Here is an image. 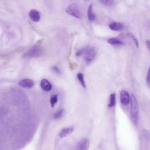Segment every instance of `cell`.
Here are the masks:
<instances>
[{
    "instance_id": "cell-16",
    "label": "cell",
    "mask_w": 150,
    "mask_h": 150,
    "mask_svg": "<svg viewBox=\"0 0 150 150\" xmlns=\"http://www.w3.org/2000/svg\"><path fill=\"white\" fill-rule=\"evenodd\" d=\"M77 76L78 80L81 83L82 86L84 88H86V85L84 80L83 74L81 73H79L77 74Z\"/></svg>"
},
{
    "instance_id": "cell-12",
    "label": "cell",
    "mask_w": 150,
    "mask_h": 150,
    "mask_svg": "<svg viewBox=\"0 0 150 150\" xmlns=\"http://www.w3.org/2000/svg\"><path fill=\"white\" fill-rule=\"evenodd\" d=\"M73 129L72 128H67L62 129L59 133V136L61 138L65 137L70 134L73 131Z\"/></svg>"
},
{
    "instance_id": "cell-18",
    "label": "cell",
    "mask_w": 150,
    "mask_h": 150,
    "mask_svg": "<svg viewBox=\"0 0 150 150\" xmlns=\"http://www.w3.org/2000/svg\"><path fill=\"white\" fill-rule=\"evenodd\" d=\"M100 2L104 5L107 6H110L114 3V1L112 0H100Z\"/></svg>"
},
{
    "instance_id": "cell-3",
    "label": "cell",
    "mask_w": 150,
    "mask_h": 150,
    "mask_svg": "<svg viewBox=\"0 0 150 150\" xmlns=\"http://www.w3.org/2000/svg\"><path fill=\"white\" fill-rule=\"evenodd\" d=\"M42 51V49L40 47L34 46L27 51L24 54V56L28 58L38 57L41 55Z\"/></svg>"
},
{
    "instance_id": "cell-11",
    "label": "cell",
    "mask_w": 150,
    "mask_h": 150,
    "mask_svg": "<svg viewBox=\"0 0 150 150\" xmlns=\"http://www.w3.org/2000/svg\"><path fill=\"white\" fill-rule=\"evenodd\" d=\"M93 5L91 4L89 6L87 11V16L88 19L91 21H93L95 20L96 16L93 12Z\"/></svg>"
},
{
    "instance_id": "cell-13",
    "label": "cell",
    "mask_w": 150,
    "mask_h": 150,
    "mask_svg": "<svg viewBox=\"0 0 150 150\" xmlns=\"http://www.w3.org/2000/svg\"><path fill=\"white\" fill-rule=\"evenodd\" d=\"M108 42L110 44L113 45H122L124 44L123 42L120 40L116 38H111L108 39Z\"/></svg>"
},
{
    "instance_id": "cell-1",
    "label": "cell",
    "mask_w": 150,
    "mask_h": 150,
    "mask_svg": "<svg viewBox=\"0 0 150 150\" xmlns=\"http://www.w3.org/2000/svg\"><path fill=\"white\" fill-rule=\"evenodd\" d=\"M131 110L130 117L132 123L135 125L138 122V108L137 99L134 95L132 94L130 98Z\"/></svg>"
},
{
    "instance_id": "cell-10",
    "label": "cell",
    "mask_w": 150,
    "mask_h": 150,
    "mask_svg": "<svg viewBox=\"0 0 150 150\" xmlns=\"http://www.w3.org/2000/svg\"><path fill=\"white\" fill-rule=\"evenodd\" d=\"M110 28L114 31H118L122 30L124 25L121 23L113 22L109 25Z\"/></svg>"
},
{
    "instance_id": "cell-22",
    "label": "cell",
    "mask_w": 150,
    "mask_h": 150,
    "mask_svg": "<svg viewBox=\"0 0 150 150\" xmlns=\"http://www.w3.org/2000/svg\"><path fill=\"white\" fill-rule=\"evenodd\" d=\"M131 36L132 37L133 40L134 41V42L137 47H139V43H138V42L137 40L134 37V36H133V35H131Z\"/></svg>"
},
{
    "instance_id": "cell-8",
    "label": "cell",
    "mask_w": 150,
    "mask_h": 150,
    "mask_svg": "<svg viewBox=\"0 0 150 150\" xmlns=\"http://www.w3.org/2000/svg\"><path fill=\"white\" fill-rule=\"evenodd\" d=\"M29 14L30 19L33 21L37 22L40 20V14L39 12L37 10L32 9L30 11Z\"/></svg>"
},
{
    "instance_id": "cell-6",
    "label": "cell",
    "mask_w": 150,
    "mask_h": 150,
    "mask_svg": "<svg viewBox=\"0 0 150 150\" xmlns=\"http://www.w3.org/2000/svg\"><path fill=\"white\" fill-rule=\"evenodd\" d=\"M18 85L23 88H31L34 85L33 81L30 79H25L21 81L18 83Z\"/></svg>"
},
{
    "instance_id": "cell-14",
    "label": "cell",
    "mask_w": 150,
    "mask_h": 150,
    "mask_svg": "<svg viewBox=\"0 0 150 150\" xmlns=\"http://www.w3.org/2000/svg\"><path fill=\"white\" fill-rule=\"evenodd\" d=\"M110 101L108 106L109 107L113 106L115 104L116 94L114 93L111 94L110 95Z\"/></svg>"
},
{
    "instance_id": "cell-23",
    "label": "cell",
    "mask_w": 150,
    "mask_h": 150,
    "mask_svg": "<svg viewBox=\"0 0 150 150\" xmlns=\"http://www.w3.org/2000/svg\"><path fill=\"white\" fill-rule=\"evenodd\" d=\"M146 45L148 48L150 49V41L149 40H148L146 41Z\"/></svg>"
},
{
    "instance_id": "cell-2",
    "label": "cell",
    "mask_w": 150,
    "mask_h": 150,
    "mask_svg": "<svg viewBox=\"0 0 150 150\" xmlns=\"http://www.w3.org/2000/svg\"><path fill=\"white\" fill-rule=\"evenodd\" d=\"M66 12L69 14L77 18H80L81 13L78 5L73 3L68 6L65 8Z\"/></svg>"
},
{
    "instance_id": "cell-21",
    "label": "cell",
    "mask_w": 150,
    "mask_h": 150,
    "mask_svg": "<svg viewBox=\"0 0 150 150\" xmlns=\"http://www.w3.org/2000/svg\"><path fill=\"white\" fill-rule=\"evenodd\" d=\"M52 70L59 74H62L61 71L57 66H54L52 68Z\"/></svg>"
},
{
    "instance_id": "cell-7",
    "label": "cell",
    "mask_w": 150,
    "mask_h": 150,
    "mask_svg": "<svg viewBox=\"0 0 150 150\" xmlns=\"http://www.w3.org/2000/svg\"><path fill=\"white\" fill-rule=\"evenodd\" d=\"M89 144V141L87 139H82L78 144L77 150H88Z\"/></svg>"
},
{
    "instance_id": "cell-15",
    "label": "cell",
    "mask_w": 150,
    "mask_h": 150,
    "mask_svg": "<svg viewBox=\"0 0 150 150\" xmlns=\"http://www.w3.org/2000/svg\"><path fill=\"white\" fill-rule=\"evenodd\" d=\"M58 100V97L57 94L53 95L50 98V102L52 108H54Z\"/></svg>"
},
{
    "instance_id": "cell-9",
    "label": "cell",
    "mask_w": 150,
    "mask_h": 150,
    "mask_svg": "<svg viewBox=\"0 0 150 150\" xmlns=\"http://www.w3.org/2000/svg\"><path fill=\"white\" fill-rule=\"evenodd\" d=\"M40 84L42 88L45 91H49L52 89V86L51 83L46 79L42 80Z\"/></svg>"
},
{
    "instance_id": "cell-19",
    "label": "cell",
    "mask_w": 150,
    "mask_h": 150,
    "mask_svg": "<svg viewBox=\"0 0 150 150\" xmlns=\"http://www.w3.org/2000/svg\"><path fill=\"white\" fill-rule=\"evenodd\" d=\"M88 47H86L81 49L78 50L76 53V56H80L84 53Z\"/></svg>"
},
{
    "instance_id": "cell-17",
    "label": "cell",
    "mask_w": 150,
    "mask_h": 150,
    "mask_svg": "<svg viewBox=\"0 0 150 150\" xmlns=\"http://www.w3.org/2000/svg\"><path fill=\"white\" fill-rule=\"evenodd\" d=\"M64 112L63 109H61L57 111L54 115V118L55 119H58L61 117Z\"/></svg>"
},
{
    "instance_id": "cell-4",
    "label": "cell",
    "mask_w": 150,
    "mask_h": 150,
    "mask_svg": "<svg viewBox=\"0 0 150 150\" xmlns=\"http://www.w3.org/2000/svg\"><path fill=\"white\" fill-rule=\"evenodd\" d=\"M84 53V60L87 64L91 62L96 55L95 50L93 47L89 48L88 47Z\"/></svg>"
},
{
    "instance_id": "cell-20",
    "label": "cell",
    "mask_w": 150,
    "mask_h": 150,
    "mask_svg": "<svg viewBox=\"0 0 150 150\" xmlns=\"http://www.w3.org/2000/svg\"><path fill=\"white\" fill-rule=\"evenodd\" d=\"M146 82L147 85L150 87V69H149L148 71L146 77Z\"/></svg>"
},
{
    "instance_id": "cell-5",
    "label": "cell",
    "mask_w": 150,
    "mask_h": 150,
    "mask_svg": "<svg viewBox=\"0 0 150 150\" xmlns=\"http://www.w3.org/2000/svg\"><path fill=\"white\" fill-rule=\"evenodd\" d=\"M129 94L126 90L122 91L120 93V101L122 104L124 106H127L129 102Z\"/></svg>"
}]
</instances>
